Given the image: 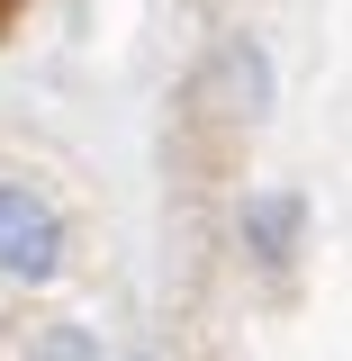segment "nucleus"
Masks as SVG:
<instances>
[{"label":"nucleus","instance_id":"1","mask_svg":"<svg viewBox=\"0 0 352 361\" xmlns=\"http://www.w3.org/2000/svg\"><path fill=\"white\" fill-rule=\"evenodd\" d=\"M63 253H73V235H63V208L45 199L37 180L0 172V280H18V289H45V280H63Z\"/></svg>","mask_w":352,"mask_h":361},{"label":"nucleus","instance_id":"2","mask_svg":"<svg viewBox=\"0 0 352 361\" xmlns=\"http://www.w3.org/2000/svg\"><path fill=\"white\" fill-rule=\"evenodd\" d=\"M208 109H217L226 127H262L271 118V99H280V82H271V54H262V37H226L217 54H208Z\"/></svg>","mask_w":352,"mask_h":361},{"label":"nucleus","instance_id":"3","mask_svg":"<svg viewBox=\"0 0 352 361\" xmlns=\"http://www.w3.org/2000/svg\"><path fill=\"white\" fill-rule=\"evenodd\" d=\"M298 226H308V199H298V190H253V199L235 208V235H244V253L262 271H280L298 253Z\"/></svg>","mask_w":352,"mask_h":361},{"label":"nucleus","instance_id":"4","mask_svg":"<svg viewBox=\"0 0 352 361\" xmlns=\"http://www.w3.org/2000/svg\"><path fill=\"white\" fill-rule=\"evenodd\" d=\"M28 361H109V343L90 334V325H45L37 334V353Z\"/></svg>","mask_w":352,"mask_h":361}]
</instances>
